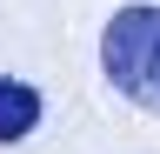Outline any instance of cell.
Instances as JSON below:
<instances>
[{"instance_id": "cell-1", "label": "cell", "mask_w": 160, "mask_h": 154, "mask_svg": "<svg viewBox=\"0 0 160 154\" xmlns=\"http://www.w3.org/2000/svg\"><path fill=\"white\" fill-rule=\"evenodd\" d=\"M100 74L133 107L160 114V7H120L100 34Z\"/></svg>"}, {"instance_id": "cell-2", "label": "cell", "mask_w": 160, "mask_h": 154, "mask_svg": "<svg viewBox=\"0 0 160 154\" xmlns=\"http://www.w3.org/2000/svg\"><path fill=\"white\" fill-rule=\"evenodd\" d=\"M33 127H40V87L0 74V147H20Z\"/></svg>"}]
</instances>
